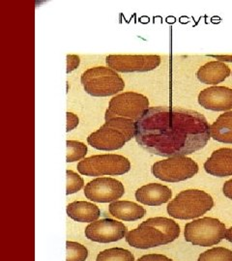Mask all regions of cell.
Listing matches in <instances>:
<instances>
[{
  "instance_id": "1",
  "label": "cell",
  "mask_w": 232,
  "mask_h": 261,
  "mask_svg": "<svg viewBox=\"0 0 232 261\" xmlns=\"http://www.w3.org/2000/svg\"><path fill=\"white\" fill-rule=\"evenodd\" d=\"M210 138V125L204 115L192 110L149 108L136 122L138 144L161 157H186L204 148Z\"/></svg>"
},
{
  "instance_id": "2",
  "label": "cell",
  "mask_w": 232,
  "mask_h": 261,
  "mask_svg": "<svg viewBox=\"0 0 232 261\" xmlns=\"http://www.w3.org/2000/svg\"><path fill=\"white\" fill-rule=\"evenodd\" d=\"M135 136L136 121L117 117L107 120L99 130L87 138V142L95 149L114 151L121 149Z\"/></svg>"
},
{
  "instance_id": "3",
  "label": "cell",
  "mask_w": 232,
  "mask_h": 261,
  "mask_svg": "<svg viewBox=\"0 0 232 261\" xmlns=\"http://www.w3.org/2000/svg\"><path fill=\"white\" fill-rule=\"evenodd\" d=\"M214 206L212 196L200 190H186L167 204V213L179 220H193L210 211Z\"/></svg>"
},
{
  "instance_id": "4",
  "label": "cell",
  "mask_w": 232,
  "mask_h": 261,
  "mask_svg": "<svg viewBox=\"0 0 232 261\" xmlns=\"http://www.w3.org/2000/svg\"><path fill=\"white\" fill-rule=\"evenodd\" d=\"M85 92L93 97H109L116 95L125 88L120 75L110 67H94L86 70L82 79Z\"/></svg>"
},
{
  "instance_id": "5",
  "label": "cell",
  "mask_w": 232,
  "mask_h": 261,
  "mask_svg": "<svg viewBox=\"0 0 232 261\" xmlns=\"http://www.w3.org/2000/svg\"><path fill=\"white\" fill-rule=\"evenodd\" d=\"M78 170L85 176H117L131 170L130 161L122 155L104 154L85 158L78 164Z\"/></svg>"
},
{
  "instance_id": "6",
  "label": "cell",
  "mask_w": 232,
  "mask_h": 261,
  "mask_svg": "<svg viewBox=\"0 0 232 261\" xmlns=\"http://www.w3.org/2000/svg\"><path fill=\"white\" fill-rule=\"evenodd\" d=\"M226 230L225 224L220 220L205 217L186 224L184 236L187 242L195 246L209 247L225 238Z\"/></svg>"
},
{
  "instance_id": "7",
  "label": "cell",
  "mask_w": 232,
  "mask_h": 261,
  "mask_svg": "<svg viewBox=\"0 0 232 261\" xmlns=\"http://www.w3.org/2000/svg\"><path fill=\"white\" fill-rule=\"evenodd\" d=\"M149 109L148 98L136 92H124L113 97L105 113V120L122 117L138 121Z\"/></svg>"
},
{
  "instance_id": "8",
  "label": "cell",
  "mask_w": 232,
  "mask_h": 261,
  "mask_svg": "<svg viewBox=\"0 0 232 261\" xmlns=\"http://www.w3.org/2000/svg\"><path fill=\"white\" fill-rule=\"evenodd\" d=\"M151 170L153 175L162 181L177 183L194 177L198 172V166L193 159L173 157L155 163Z\"/></svg>"
},
{
  "instance_id": "9",
  "label": "cell",
  "mask_w": 232,
  "mask_h": 261,
  "mask_svg": "<svg viewBox=\"0 0 232 261\" xmlns=\"http://www.w3.org/2000/svg\"><path fill=\"white\" fill-rule=\"evenodd\" d=\"M124 194V185L114 178H96L88 182L84 188L86 198L97 203H112L117 201Z\"/></svg>"
},
{
  "instance_id": "10",
  "label": "cell",
  "mask_w": 232,
  "mask_h": 261,
  "mask_svg": "<svg viewBox=\"0 0 232 261\" xmlns=\"http://www.w3.org/2000/svg\"><path fill=\"white\" fill-rule=\"evenodd\" d=\"M106 63L111 69L119 73H144L153 71L161 64L159 56H109Z\"/></svg>"
},
{
  "instance_id": "11",
  "label": "cell",
  "mask_w": 232,
  "mask_h": 261,
  "mask_svg": "<svg viewBox=\"0 0 232 261\" xmlns=\"http://www.w3.org/2000/svg\"><path fill=\"white\" fill-rule=\"evenodd\" d=\"M126 225L112 219H101L88 224L84 230L85 237L97 243L117 242L127 235Z\"/></svg>"
},
{
  "instance_id": "12",
  "label": "cell",
  "mask_w": 232,
  "mask_h": 261,
  "mask_svg": "<svg viewBox=\"0 0 232 261\" xmlns=\"http://www.w3.org/2000/svg\"><path fill=\"white\" fill-rule=\"evenodd\" d=\"M126 242L131 247L140 250H147L167 244V239L162 231L144 223H141L137 228L127 233Z\"/></svg>"
},
{
  "instance_id": "13",
  "label": "cell",
  "mask_w": 232,
  "mask_h": 261,
  "mask_svg": "<svg viewBox=\"0 0 232 261\" xmlns=\"http://www.w3.org/2000/svg\"><path fill=\"white\" fill-rule=\"evenodd\" d=\"M198 103L205 110L213 112H230L232 89L225 86H212L198 94Z\"/></svg>"
},
{
  "instance_id": "14",
  "label": "cell",
  "mask_w": 232,
  "mask_h": 261,
  "mask_svg": "<svg viewBox=\"0 0 232 261\" xmlns=\"http://www.w3.org/2000/svg\"><path fill=\"white\" fill-rule=\"evenodd\" d=\"M135 196L139 202L144 205L160 206L171 199L172 192L165 185L150 183L137 190Z\"/></svg>"
},
{
  "instance_id": "15",
  "label": "cell",
  "mask_w": 232,
  "mask_h": 261,
  "mask_svg": "<svg viewBox=\"0 0 232 261\" xmlns=\"http://www.w3.org/2000/svg\"><path fill=\"white\" fill-rule=\"evenodd\" d=\"M205 171L216 177L232 176V149L221 148L214 151L204 164Z\"/></svg>"
},
{
  "instance_id": "16",
  "label": "cell",
  "mask_w": 232,
  "mask_h": 261,
  "mask_svg": "<svg viewBox=\"0 0 232 261\" xmlns=\"http://www.w3.org/2000/svg\"><path fill=\"white\" fill-rule=\"evenodd\" d=\"M229 75V67L222 61H210L201 66L196 73V76L199 82L212 85L223 83Z\"/></svg>"
},
{
  "instance_id": "17",
  "label": "cell",
  "mask_w": 232,
  "mask_h": 261,
  "mask_svg": "<svg viewBox=\"0 0 232 261\" xmlns=\"http://www.w3.org/2000/svg\"><path fill=\"white\" fill-rule=\"evenodd\" d=\"M109 211L114 218L124 222H136L142 219L146 211L142 206L133 201L117 200L109 206Z\"/></svg>"
},
{
  "instance_id": "18",
  "label": "cell",
  "mask_w": 232,
  "mask_h": 261,
  "mask_svg": "<svg viewBox=\"0 0 232 261\" xmlns=\"http://www.w3.org/2000/svg\"><path fill=\"white\" fill-rule=\"evenodd\" d=\"M67 215L78 223H93L101 216L100 208L91 202L74 201L67 206Z\"/></svg>"
},
{
  "instance_id": "19",
  "label": "cell",
  "mask_w": 232,
  "mask_h": 261,
  "mask_svg": "<svg viewBox=\"0 0 232 261\" xmlns=\"http://www.w3.org/2000/svg\"><path fill=\"white\" fill-rule=\"evenodd\" d=\"M211 138L219 142L232 144V111L221 114L210 126Z\"/></svg>"
},
{
  "instance_id": "20",
  "label": "cell",
  "mask_w": 232,
  "mask_h": 261,
  "mask_svg": "<svg viewBox=\"0 0 232 261\" xmlns=\"http://www.w3.org/2000/svg\"><path fill=\"white\" fill-rule=\"evenodd\" d=\"M143 223L154 226L160 231H162L167 239V244L176 240L180 235V226L173 220L164 217H156L147 219Z\"/></svg>"
},
{
  "instance_id": "21",
  "label": "cell",
  "mask_w": 232,
  "mask_h": 261,
  "mask_svg": "<svg viewBox=\"0 0 232 261\" xmlns=\"http://www.w3.org/2000/svg\"><path fill=\"white\" fill-rule=\"evenodd\" d=\"M96 261H135V256L128 250L112 248L100 252L97 255Z\"/></svg>"
},
{
  "instance_id": "22",
  "label": "cell",
  "mask_w": 232,
  "mask_h": 261,
  "mask_svg": "<svg viewBox=\"0 0 232 261\" xmlns=\"http://www.w3.org/2000/svg\"><path fill=\"white\" fill-rule=\"evenodd\" d=\"M88 148L87 146L76 140H67V163H74L85 158Z\"/></svg>"
},
{
  "instance_id": "23",
  "label": "cell",
  "mask_w": 232,
  "mask_h": 261,
  "mask_svg": "<svg viewBox=\"0 0 232 261\" xmlns=\"http://www.w3.org/2000/svg\"><path fill=\"white\" fill-rule=\"evenodd\" d=\"M197 261H232V251L217 247L202 252Z\"/></svg>"
},
{
  "instance_id": "24",
  "label": "cell",
  "mask_w": 232,
  "mask_h": 261,
  "mask_svg": "<svg viewBox=\"0 0 232 261\" xmlns=\"http://www.w3.org/2000/svg\"><path fill=\"white\" fill-rule=\"evenodd\" d=\"M67 257L66 261H85L88 257V250L86 247L78 242L67 241Z\"/></svg>"
},
{
  "instance_id": "25",
  "label": "cell",
  "mask_w": 232,
  "mask_h": 261,
  "mask_svg": "<svg viewBox=\"0 0 232 261\" xmlns=\"http://www.w3.org/2000/svg\"><path fill=\"white\" fill-rule=\"evenodd\" d=\"M67 191L66 195L70 196L75 194L76 192L81 191L84 185V181L78 173L74 172L73 170L68 169L67 170Z\"/></svg>"
},
{
  "instance_id": "26",
  "label": "cell",
  "mask_w": 232,
  "mask_h": 261,
  "mask_svg": "<svg viewBox=\"0 0 232 261\" xmlns=\"http://www.w3.org/2000/svg\"><path fill=\"white\" fill-rule=\"evenodd\" d=\"M79 123H80V119L75 114L70 112H67V130H66L67 133L74 130V128L79 125Z\"/></svg>"
},
{
  "instance_id": "27",
  "label": "cell",
  "mask_w": 232,
  "mask_h": 261,
  "mask_svg": "<svg viewBox=\"0 0 232 261\" xmlns=\"http://www.w3.org/2000/svg\"><path fill=\"white\" fill-rule=\"evenodd\" d=\"M138 261H172V259L168 258L166 255L158 254V253H150L145 254L139 257Z\"/></svg>"
},
{
  "instance_id": "28",
  "label": "cell",
  "mask_w": 232,
  "mask_h": 261,
  "mask_svg": "<svg viewBox=\"0 0 232 261\" xmlns=\"http://www.w3.org/2000/svg\"><path fill=\"white\" fill-rule=\"evenodd\" d=\"M80 65V57L78 56H67V73H71Z\"/></svg>"
},
{
  "instance_id": "29",
  "label": "cell",
  "mask_w": 232,
  "mask_h": 261,
  "mask_svg": "<svg viewBox=\"0 0 232 261\" xmlns=\"http://www.w3.org/2000/svg\"><path fill=\"white\" fill-rule=\"evenodd\" d=\"M223 195L228 197L229 199H232V179L226 181L223 187Z\"/></svg>"
},
{
  "instance_id": "30",
  "label": "cell",
  "mask_w": 232,
  "mask_h": 261,
  "mask_svg": "<svg viewBox=\"0 0 232 261\" xmlns=\"http://www.w3.org/2000/svg\"><path fill=\"white\" fill-rule=\"evenodd\" d=\"M218 60H221L222 62H232V56H210Z\"/></svg>"
},
{
  "instance_id": "31",
  "label": "cell",
  "mask_w": 232,
  "mask_h": 261,
  "mask_svg": "<svg viewBox=\"0 0 232 261\" xmlns=\"http://www.w3.org/2000/svg\"><path fill=\"white\" fill-rule=\"evenodd\" d=\"M225 239L228 241V242L232 243V227H230L229 229L226 230V233H225Z\"/></svg>"
}]
</instances>
